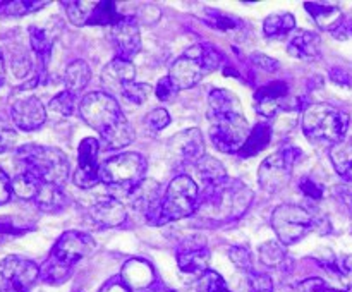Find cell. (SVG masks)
<instances>
[{
	"label": "cell",
	"instance_id": "obj_53",
	"mask_svg": "<svg viewBox=\"0 0 352 292\" xmlns=\"http://www.w3.org/2000/svg\"><path fill=\"white\" fill-rule=\"evenodd\" d=\"M153 292H172V291H167V289H158V291H153Z\"/></svg>",
	"mask_w": 352,
	"mask_h": 292
},
{
	"label": "cell",
	"instance_id": "obj_20",
	"mask_svg": "<svg viewBox=\"0 0 352 292\" xmlns=\"http://www.w3.org/2000/svg\"><path fill=\"white\" fill-rule=\"evenodd\" d=\"M289 96V86L284 81H274L261 86L254 95V103H256V112L260 115L270 117L277 115L280 110L285 109V102Z\"/></svg>",
	"mask_w": 352,
	"mask_h": 292
},
{
	"label": "cell",
	"instance_id": "obj_18",
	"mask_svg": "<svg viewBox=\"0 0 352 292\" xmlns=\"http://www.w3.org/2000/svg\"><path fill=\"white\" fill-rule=\"evenodd\" d=\"M168 150L181 164L196 165L205 157V137L199 129H186L168 141Z\"/></svg>",
	"mask_w": 352,
	"mask_h": 292
},
{
	"label": "cell",
	"instance_id": "obj_49",
	"mask_svg": "<svg viewBox=\"0 0 352 292\" xmlns=\"http://www.w3.org/2000/svg\"><path fill=\"white\" fill-rule=\"evenodd\" d=\"M100 292H131V289L122 280H112L105 285Z\"/></svg>",
	"mask_w": 352,
	"mask_h": 292
},
{
	"label": "cell",
	"instance_id": "obj_9",
	"mask_svg": "<svg viewBox=\"0 0 352 292\" xmlns=\"http://www.w3.org/2000/svg\"><path fill=\"white\" fill-rule=\"evenodd\" d=\"M199 189L196 182L189 175H177L172 179L167 191L164 192L162 201V223L174 222V220L186 218L198 210Z\"/></svg>",
	"mask_w": 352,
	"mask_h": 292
},
{
	"label": "cell",
	"instance_id": "obj_13",
	"mask_svg": "<svg viewBox=\"0 0 352 292\" xmlns=\"http://www.w3.org/2000/svg\"><path fill=\"white\" fill-rule=\"evenodd\" d=\"M40 278V267L34 261L10 254L0 261L2 285L16 292H30L34 282Z\"/></svg>",
	"mask_w": 352,
	"mask_h": 292
},
{
	"label": "cell",
	"instance_id": "obj_34",
	"mask_svg": "<svg viewBox=\"0 0 352 292\" xmlns=\"http://www.w3.org/2000/svg\"><path fill=\"white\" fill-rule=\"evenodd\" d=\"M48 2H45V0H41V2H38V0H34V2H31V0H28V2H24V0H21V2H0V12L6 14V16H24V14H31L34 12V10L41 9V7L47 5Z\"/></svg>",
	"mask_w": 352,
	"mask_h": 292
},
{
	"label": "cell",
	"instance_id": "obj_40",
	"mask_svg": "<svg viewBox=\"0 0 352 292\" xmlns=\"http://www.w3.org/2000/svg\"><path fill=\"white\" fill-rule=\"evenodd\" d=\"M170 124V115L165 109H155L146 115V126L151 131H162Z\"/></svg>",
	"mask_w": 352,
	"mask_h": 292
},
{
	"label": "cell",
	"instance_id": "obj_52",
	"mask_svg": "<svg viewBox=\"0 0 352 292\" xmlns=\"http://www.w3.org/2000/svg\"><path fill=\"white\" fill-rule=\"evenodd\" d=\"M0 292H16V291H12V289H9V287H6V285H2V287H0Z\"/></svg>",
	"mask_w": 352,
	"mask_h": 292
},
{
	"label": "cell",
	"instance_id": "obj_19",
	"mask_svg": "<svg viewBox=\"0 0 352 292\" xmlns=\"http://www.w3.org/2000/svg\"><path fill=\"white\" fill-rule=\"evenodd\" d=\"M10 117H12L16 127L30 133V131H36L43 126L47 120V110L40 98H36L34 95H28L12 103Z\"/></svg>",
	"mask_w": 352,
	"mask_h": 292
},
{
	"label": "cell",
	"instance_id": "obj_17",
	"mask_svg": "<svg viewBox=\"0 0 352 292\" xmlns=\"http://www.w3.org/2000/svg\"><path fill=\"white\" fill-rule=\"evenodd\" d=\"M98 141L95 137H86L79 144L78 170L74 174V182L79 188H95L100 182V167L102 165H98Z\"/></svg>",
	"mask_w": 352,
	"mask_h": 292
},
{
	"label": "cell",
	"instance_id": "obj_42",
	"mask_svg": "<svg viewBox=\"0 0 352 292\" xmlns=\"http://www.w3.org/2000/svg\"><path fill=\"white\" fill-rule=\"evenodd\" d=\"M299 292H346V291H339V289L332 287V285L327 284L325 280L322 278H306V280L301 282L299 285Z\"/></svg>",
	"mask_w": 352,
	"mask_h": 292
},
{
	"label": "cell",
	"instance_id": "obj_30",
	"mask_svg": "<svg viewBox=\"0 0 352 292\" xmlns=\"http://www.w3.org/2000/svg\"><path fill=\"white\" fill-rule=\"evenodd\" d=\"M330 160L344 181L352 182V141H340L330 148Z\"/></svg>",
	"mask_w": 352,
	"mask_h": 292
},
{
	"label": "cell",
	"instance_id": "obj_38",
	"mask_svg": "<svg viewBox=\"0 0 352 292\" xmlns=\"http://www.w3.org/2000/svg\"><path fill=\"white\" fill-rule=\"evenodd\" d=\"M248 289L250 292H274V280L270 275L251 270L248 271Z\"/></svg>",
	"mask_w": 352,
	"mask_h": 292
},
{
	"label": "cell",
	"instance_id": "obj_5",
	"mask_svg": "<svg viewBox=\"0 0 352 292\" xmlns=\"http://www.w3.org/2000/svg\"><path fill=\"white\" fill-rule=\"evenodd\" d=\"M95 239L85 232L67 230L52 247L50 256L40 267V278L45 284L60 285L71 277L72 268L95 249Z\"/></svg>",
	"mask_w": 352,
	"mask_h": 292
},
{
	"label": "cell",
	"instance_id": "obj_3",
	"mask_svg": "<svg viewBox=\"0 0 352 292\" xmlns=\"http://www.w3.org/2000/svg\"><path fill=\"white\" fill-rule=\"evenodd\" d=\"M79 115L113 150L133 143V126L122 113L117 100L109 93L95 91L86 95L79 102Z\"/></svg>",
	"mask_w": 352,
	"mask_h": 292
},
{
	"label": "cell",
	"instance_id": "obj_43",
	"mask_svg": "<svg viewBox=\"0 0 352 292\" xmlns=\"http://www.w3.org/2000/svg\"><path fill=\"white\" fill-rule=\"evenodd\" d=\"M299 189H301L302 194L309 199H318L323 198V188L316 181H313L311 177H302L301 182H299Z\"/></svg>",
	"mask_w": 352,
	"mask_h": 292
},
{
	"label": "cell",
	"instance_id": "obj_46",
	"mask_svg": "<svg viewBox=\"0 0 352 292\" xmlns=\"http://www.w3.org/2000/svg\"><path fill=\"white\" fill-rule=\"evenodd\" d=\"M251 62H253L256 67L263 69V71H267V72H274L278 69V62L274 60V58L267 57V55H263V54H254L253 57H251Z\"/></svg>",
	"mask_w": 352,
	"mask_h": 292
},
{
	"label": "cell",
	"instance_id": "obj_26",
	"mask_svg": "<svg viewBox=\"0 0 352 292\" xmlns=\"http://www.w3.org/2000/svg\"><path fill=\"white\" fill-rule=\"evenodd\" d=\"M153 268L150 263L144 260H129L122 268V278L120 280L127 285L129 289H140L150 287L153 282Z\"/></svg>",
	"mask_w": 352,
	"mask_h": 292
},
{
	"label": "cell",
	"instance_id": "obj_39",
	"mask_svg": "<svg viewBox=\"0 0 352 292\" xmlns=\"http://www.w3.org/2000/svg\"><path fill=\"white\" fill-rule=\"evenodd\" d=\"M229 258L239 270L251 271L253 270V258L248 247L244 246H234L229 249Z\"/></svg>",
	"mask_w": 352,
	"mask_h": 292
},
{
	"label": "cell",
	"instance_id": "obj_32",
	"mask_svg": "<svg viewBox=\"0 0 352 292\" xmlns=\"http://www.w3.org/2000/svg\"><path fill=\"white\" fill-rule=\"evenodd\" d=\"M203 19L206 21V24L215 30L220 31H236L241 27V21L236 17L229 16V14H223L220 10L212 9V7H205V12H203Z\"/></svg>",
	"mask_w": 352,
	"mask_h": 292
},
{
	"label": "cell",
	"instance_id": "obj_36",
	"mask_svg": "<svg viewBox=\"0 0 352 292\" xmlns=\"http://www.w3.org/2000/svg\"><path fill=\"white\" fill-rule=\"evenodd\" d=\"M151 93V86L146 85V82H131L129 86H127L126 89L122 91V98L126 100L127 103H131V105H141V103H144L148 100V96H150Z\"/></svg>",
	"mask_w": 352,
	"mask_h": 292
},
{
	"label": "cell",
	"instance_id": "obj_7",
	"mask_svg": "<svg viewBox=\"0 0 352 292\" xmlns=\"http://www.w3.org/2000/svg\"><path fill=\"white\" fill-rule=\"evenodd\" d=\"M220 62H222V55L217 48L201 43L192 45L172 64L168 78L179 91L192 88L205 76L217 71L220 67Z\"/></svg>",
	"mask_w": 352,
	"mask_h": 292
},
{
	"label": "cell",
	"instance_id": "obj_27",
	"mask_svg": "<svg viewBox=\"0 0 352 292\" xmlns=\"http://www.w3.org/2000/svg\"><path fill=\"white\" fill-rule=\"evenodd\" d=\"M272 136H274V131L268 122H260L253 127V131L248 136L246 143L243 144V148L239 150V157L250 158L258 155L260 151H263L265 148L270 144Z\"/></svg>",
	"mask_w": 352,
	"mask_h": 292
},
{
	"label": "cell",
	"instance_id": "obj_54",
	"mask_svg": "<svg viewBox=\"0 0 352 292\" xmlns=\"http://www.w3.org/2000/svg\"><path fill=\"white\" fill-rule=\"evenodd\" d=\"M346 292H352V285H351V287L349 289H347V291Z\"/></svg>",
	"mask_w": 352,
	"mask_h": 292
},
{
	"label": "cell",
	"instance_id": "obj_29",
	"mask_svg": "<svg viewBox=\"0 0 352 292\" xmlns=\"http://www.w3.org/2000/svg\"><path fill=\"white\" fill-rule=\"evenodd\" d=\"M294 26H296V19L292 14L289 12L270 14L263 23V33L267 34L268 38L280 40V38L291 36V33L294 31Z\"/></svg>",
	"mask_w": 352,
	"mask_h": 292
},
{
	"label": "cell",
	"instance_id": "obj_12",
	"mask_svg": "<svg viewBox=\"0 0 352 292\" xmlns=\"http://www.w3.org/2000/svg\"><path fill=\"white\" fill-rule=\"evenodd\" d=\"M65 7L69 21L76 26H112L117 21L122 19V14L117 9L116 2H62Z\"/></svg>",
	"mask_w": 352,
	"mask_h": 292
},
{
	"label": "cell",
	"instance_id": "obj_47",
	"mask_svg": "<svg viewBox=\"0 0 352 292\" xmlns=\"http://www.w3.org/2000/svg\"><path fill=\"white\" fill-rule=\"evenodd\" d=\"M12 196V181L9 175L0 168V205H6Z\"/></svg>",
	"mask_w": 352,
	"mask_h": 292
},
{
	"label": "cell",
	"instance_id": "obj_1",
	"mask_svg": "<svg viewBox=\"0 0 352 292\" xmlns=\"http://www.w3.org/2000/svg\"><path fill=\"white\" fill-rule=\"evenodd\" d=\"M16 164L12 192L17 198L33 201L43 212H57L64 206V188L71 168L64 151L54 146L24 144L16 151Z\"/></svg>",
	"mask_w": 352,
	"mask_h": 292
},
{
	"label": "cell",
	"instance_id": "obj_6",
	"mask_svg": "<svg viewBox=\"0 0 352 292\" xmlns=\"http://www.w3.org/2000/svg\"><path fill=\"white\" fill-rule=\"evenodd\" d=\"M349 115L329 103H313L302 113V133L311 143L336 146L344 141Z\"/></svg>",
	"mask_w": 352,
	"mask_h": 292
},
{
	"label": "cell",
	"instance_id": "obj_25",
	"mask_svg": "<svg viewBox=\"0 0 352 292\" xmlns=\"http://www.w3.org/2000/svg\"><path fill=\"white\" fill-rule=\"evenodd\" d=\"M305 7L311 14V17L318 24V27L330 31V33H333L344 21V14L339 5L320 2H305Z\"/></svg>",
	"mask_w": 352,
	"mask_h": 292
},
{
	"label": "cell",
	"instance_id": "obj_35",
	"mask_svg": "<svg viewBox=\"0 0 352 292\" xmlns=\"http://www.w3.org/2000/svg\"><path fill=\"white\" fill-rule=\"evenodd\" d=\"M196 292H230L227 287L226 280L222 278V275H219L217 271L208 270L206 273H203L198 280V289Z\"/></svg>",
	"mask_w": 352,
	"mask_h": 292
},
{
	"label": "cell",
	"instance_id": "obj_24",
	"mask_svg": "<svg viewBox=\"0 0 352 292\" xmlns=\"http://www.w3.org/2000/svg\"><path fill=\"white\" fill-rule=\"evenodd\" d=\"M30 41L31 48H33L34 55H36L38 60V76L36 81L43 82L48 76V64H50L52 58V40L48 38V34L43 30L36 26L30 27Z\"/></svg>",
	"mask_w": 352,
	"mask_h": 292
},
{
	"label": "cell",
	"instance_id": "obj_50",
	"mask_svg": "<svg viewBox=\"0 0 352 292\" xmlns=\"http://www.w3.org/2000/svg\"><path fill=\"white\" fill-rule=\"evenodd\" d=\"M3 81H6V62H3L2 50H0V86L3 85Z\"/></svg>",
	"mask_w": 352,
	"mask_h": 292
},
{
	"label": "cell",
	"instance_id": "obj_33",
	"mask_svg": "<svg viewBox=\"0 0 352 292\" xmlns=\"http://www.w3.org/2000/svg\"><path fill=\"white\" fill-rule=\"evenodd\" d=\"M285 258L287 254L284 251V244H278L277 240H268L260 246V260L267 267H280Z\"/></svg>",
	"mask_w": 352,
	"mask_h": 292
},
{
	"label": "cell",
	"instance_id": "obj_28",
	"mask_svg": "<svg viewBox=\"0 0 352 292\" xmlns=\"http://www.w3.org/2000/svg\"><path fill=\"white\" fill-rule=\"evenodd\" d=\"M91 79V71H89V65L85 60H74L67 65L64 74V82H65V91L72 93V95H78L81 89L86 88V85Z\"/></svg>",
	"mask_w": 352,
	"mask_h": 292
},
{
	"label": "cell",
	"instance_id": "obj_23",
	"mask_svg": "<svg viewBox=\"0 0 352 292\" xmlns=\"http://www.w3.org/2000/svg\"><path fill=\"white\" fill-rule=\"evenodd\" d=\"M89 216L103 229L119 227L126 220V208L116 198H102L89 208Z\"/></svg>",
	"mask_w": 352,
	"mask_h": 292
},
{
	"label": "cell",
	"instance_id": "obj_48",
	"mask_svg": "<svg viewBox=\"0 0 352 292\" xmlns=\"http://www.w3.org/2000/svg\"><path fill=\"white\" fill-rule=\"evenodd\" d=\"M332 34L336 40H349V38H352V17H344L340 26Z\"/></svg>",
	"mask_w": 352,
	"mask_h": 292
},
{
	"label": "cell",
	"instance_id": "obj_10",
	"mask_svg": "<svg viewBox=\"0 0 352 292\" xmlns=\"http://www.w3.org/2000/svg\"><path fill=\"white\" fill-rule=\"evenodd\" d=\"M302 151L296 146H285L270 155L258 168V182L267 192H278L291 182L292 170Z\"/></svg>",
	"mask_w": 352,
	"mask_h": 292
},
{
	"label": "cell",
	"instance_id": "obj_41",
	"mask_svg": "<svg viewBox=\"0 0 352 292\" xmlns=\"http://www.w3.org/2000/svg\"><path fill=\"white\" fill-rule=\"evenodd\" d=\"M155 93H157V96L160 102L168 103V102H174L175 96H177V93H179V89L175 88V85L170 81V78L167 76V78H164L158 81Z\"/></svg>",
	"mask_w": 352,
	"mask_h": 292
},
{
	"label": "cell",
	"instance_id": "obj_44",
	"mask_svg": "<svg viewBox=\"0 0 352 292\" xmlns=\"http://www.w3.org/2000/svg\"><path fill=\"white\" fill-rule=\"evenodd\" d=\"M17 141V134L12 127H9L7 124L0 122V153H6V151L12 150L14 144Z\"/></svg>",
	"mask_w": 352,
	"mask_h": 292
},
{
	"label": "cell",
	"instance_id": "obj_4",
	"mask_svg": "<svg viewBox=\"0 0 352 292\" xmlns=\"http://www.w3.org/2000/svg\"><path fill=\"white\" fill-rule=\"evenodd\" d=\"M253 201V191L237 179H223L212 186H203L199 192V216L213 223H227L241 218Z\"/></svg>",
	"mask_w": 352,
	"mask_h": 292
},
{
	"label": "cell",
	"instance_id": "obj_15",
	"mask_svg": "<svg viewBox=\"0 0 352 292\" xmlns=\"http://www.w3.org/2000/svg\"><path fill=\"white\" fill-rule=\"evenodd\" d=\"M162 201H164L162 186L153 179H144L129 192V205L133 206V210L146 216L148 222L153 225H160Z\"/></svg>",
	"mask_w": 352,
	"mask_h": 292
},
{
	"label": "cell",
	"instance_id": "obj_37",
	"mask_svg": "<svg viewBox=\"0 0 352 292\" xmlns=\"http://www.w3.org/2000/svg\"><path fill=\"white\" fill-rule=\"evenodd\" d=\"M74 105H76V95H72V93L69 91H62L50 100L48 109H50L54 113H57V115L69 117L72 112H74Z\"/></svg>",
	"mask_w": 352,
	"mask_h": 292
},
{
	"label": "cell",
	"instance_id": "obj_11",
	"mask_svg": "<svg viewBox=\"0 0 352 292\" xmlns=\"http://www.w3.org/2000/svg\"><path fill=\"white\" fill-rule=\"evenodd\" d=\"M272 227L284 246L301 240L315 227V218L306 208L299 205H280L272 213Z\"/></svg>",
	"mask_w": 352,
	"mask_h": 292
},
{
	"label": "cell",
	"instance_id": "obj_8",
	"mask_svg": "<svg viewBox=\"0 0 352 292\" xmlns=\"http://www.w3.org/2000/svg\"><path fill=\"white\" fill-rule=\"evenodd\" d=\"M144 172H146V160L143 155L126 151L102 164L100 181L113 189L131 192L141 181H144Z\"/></svg>",
	"mask_w": 352,
	"mask_h": 292
},
{
	"label": "cell",
	"instance_id": "obj_16",
	"mask_svg": "<svg viewBox=\"0 0 352 292\" xmlns=\"http://www.w3.org/2000/svg\"><path fill=\"white\" fill-rule=\"evenodd\" d=\"M110 40L117 50V57L131 60L141 50L140 26L133 16H124L110 26Z\"/></svg>",
	"mask_w": 352,
	"mask_h": 292
},
{
	"label": "cell",
	"instance_id": "obj_31",
	"mask_svg": "<svg viewBox=\"0 0 352 292\" xmlns=\"http://www.w3.org/2000/svg\"><path fill=\"white\" fill-rule=\"evenodd\" d=\"M195 167H196V172H198L199 179H201L203 186L217 184V182H220V181H223V179L229 177L226 172V168H223V165L220 164L217 158L208 157V155H205V157H203L201 160L195 165Z\"/></svg>",
	"mask_w": 352,
	"mask_h": 292
},
{
	"label": "cell",
	"instance_id": "obj_14",
	"mask_svg": "<svg viewBox=\"0 0 352 292\" xmlns=\"http://www.w3.org/2000/svg\"><path fill=\"white\" fill-rule=\"evenodd\" d=\"M177 265L184 273L199 275L208 271L210 249L206 237L201 234H191L177 244Z\"/></svg>",
	"mask_w": 352,
	"mask_h": 292
},
{
	"label": "cell",
	"instance_id": "obj_2",
	"mask_svg": "<svg viewBox=\"0 0 352 292\" xmlns=\"http://www.w3.org/2000/svg\"><path fill=\"white\" fill-rule=\"evenodd\" d=\"M208 119L213 146L222 153H239L251 133L239 98L229 89H213L208 96Z\"/></svg>",
	"mask_w": 352,
	"mask_h": 292
},
{
	"label": "cell",
	"instance_id": "obj_51",
	"mask_svg": "<svg viewBox=\"0 0 352 292\" xmlns=\"http://www.w3.org/2000/svg\"><path fill=\"white\" fill-rule=\"evenodd\" d=\"M344 199L352 206V189H346V191H344Z\"/></svg>",
	"mask_w": 352,
	"mask_h": 292
},
{
	"label": "cell",
	"instance_id": "obj_22",
	"mask_svg": "<svg viewBox=\"0 0 352 292\" xmlns=\"http://www.w3.org/2000/svg\"><path fill=\"white\" fill-rule=\"evenodd\" d=\"M320 48H322L320 36L308 30L294 31L287 40V52L299 60H315L320 55Z\"/></svg>",
	"mask_w": 352,
	"mask_h": 292
},
{
	"label": "cell",
	"instance_id": "obj_21",
	"mask_svg": "<svg viewBox=\"0 0 352 292\" xmlns=\"http://www.w3.org/2000/svg\"><path fill=\"white\" fill-rule=\"evenodd\" d=\"M136 78V67L133 65L131 60H124V58L116 57L110 64H107L102 71V82L105 86L107 91L110 96L122 95L124 89L134 82Z\"/></svg>",
	"mask_w": 352,
	"mask_h": 292
},
{
	"label": "cell",
	"instance_id": "obj_45",
	"mask_svg": "<svg viewBox=\"0 0 352 292\" xmlns=\"http://www.w3.org/2000/svg\"><path fill=\"white\" fill-rule=\"evenodd\" d=\"M330 79L333 82H337L339 86H344V88H349L352 86V76L349 71L344 67H332L330 69Z\"/></svg>",
	"mask_w": 352,
	"mask_h": 292
}]
</instances>
